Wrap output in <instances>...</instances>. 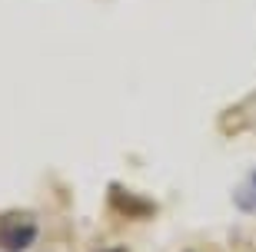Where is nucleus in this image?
<instances>
[{
  "label": "nucleus",
  "mask_w": 256,
  "mask_h": 252,
  "mask_svg": "<svg viewBox=\"0 0 256 252\" xmlns=\"http://www.w3.org/2000/svg\"><path fill=\"white\" fill-rule=\"evenodd\" d=\"M37 239V223L20 213L0 219V252H27Z\"/></svg>",
  "instance_id": "nucleus-1"
},
{
  "label": "nucleus",
  "mask_w": 256,
  "mask_h": 252,
  "mask_svg": "<svg viewBox=\"0 0 256 252\" xmlns=\"http://www.w3.org/2000/svg\"><path fill=\"white\" fill-rule=\"evenodd\" d=\"M106 203L114 206L120 216H126V219H150V216H156V203L140 196V193H130L124 183H110Z\"/></svg>",
  "instance_id": "nucleus-2"
},
{
  "label": "nucleus",
  "mask_w": 256,
  "mask_h": 252,
  "mask_svg": "<svg viewBox=\"0 0 256 252\" xmlns=\"http://www.w3.org/2000/svg\"><path fill=\"white\" fill-rule=\"evenodd\" d=\"M233 203H236V209L256 216V169H253V173H246V179L233 189Z\"/></svg>",
  "instance_id": "nucleus-3"
},
{
  "label": "nucleus",
  "mask_w": 256,
  "mask_h": 252,
  "mask_svg": "<svg viewBox=\"0 0 256 252\" xmlns=\"http://www.w3.org/2000/svg\"><path fill=\"white\" fill-rule=\"evenodd\" d=\"M100 252H126V249H120V246H116V249H100Z\"/></svg>",
  "instance_id": "nucleus-4"
}]
</instances>
